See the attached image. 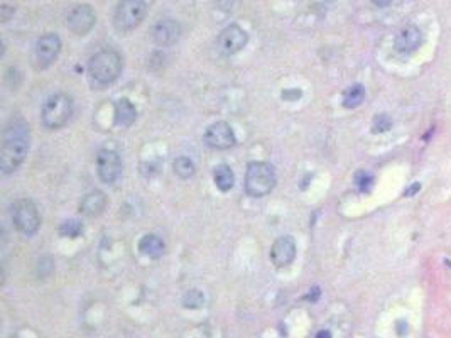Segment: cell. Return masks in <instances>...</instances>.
Masks as SVG:
<instances>
[{"label":"cell","mask_w":451,"mask_h":338,"mask_svg":"<svg viewBox=\"0 0 451 338\" xmlns=\"http://www.w3.org/2000/svg\"><path fill=\"white\" fill-rule=\"evenodd\" d=\"M318 296H320V289H318V288H316V289H313V294H311V293H309V294H308V296H306V299H311V301H316V299H318Z\"/></svg>","instance_id":"26"},{"label":"cell","mask_w":451,"mask_h":338,"mask_svg":"<svg viewBox=\"0 0 451 338\" xmlns=\"http://www.w3.org/2000/svg\"><path fill=\"white\" fill-rule=\"evenodd\" d=\"M316 338H331V333H330L328 330H321V332L316 335Z\"/></svg>","instance_id":"28"},{"label":"cell","mask_w":451,"mask_h":338,"mask_svg":"<svg viewBox=\"0 0 451 338\" xmlns=\"http://www.w3.org/2000/svg\"><path fill=\"white\" fill-rule=\"evenodd\" d=\"M8 8H10L8 5H3L2 7V22H7V20H8V12H7Z\"/></svg>","instance_id":"27"},{"label":"cell","mask_w":451,"mask_h":338,"mask_svg":"<svg viewBox=\"0 0 451 338\" xmlns=\"http://www.w3.org/2000/svg\"><path fill=\"white\" fill-rule=\"evenodd\" d=\"M182 305H184V308L198 310V308H201L203 305H205V296H203L201 291L191 289L184 294V298H182Z\"/></svg>","instance_id":"21"},{"label":"cell","mask_w":451,"mask_h":338,"mask_svg":"<svg viewBox=\"0 0 451 338\" xmlns=\"http://www.w3.org/2000/svg\"><path fill=\"white\" fill-rule=\"evenodd\" d=\"M96 168H98V178L105 185H113L120 176L122 162L118 154L112 149H103L96 157Z\"/></svg>","instance_id":"11"},{"label":"cell","mask_w":451,"mask_h":338,"mask_svg":"<svg viewBox=\"0 0 451 338\" xmlns=\"http://www.w3.org/2000/svg\"><path fill=\"white\" fill-rule=\"evenodd\" d=\"M181 37V25L174 19L159 20L152 29V39L157 46H173Z\"/></svg>","instance_id":"13"},{"label":"cell","mask_w":451,"mask_h":338,"mask_svg":"<svg viewBox=\"0 0 451 338\" xmlns=\"http://www.w3.org/2000/svg\"><path fill=\"white\" fill-rule=\"evenodd\" d=\"M275 173L274 168L267 162L254 161L247 166L245 173V191L252 198H262L267 196L275 186Z\"/></svg>","instance_id":"3"},{"label":"cell","mask_w":451,"mask_h":338,"mask_svg":"<svg viewBox=\"0 0 451 338\" xmlns=\"http://www.w3.org/2000/svg\"><path fill=\"white\" fill-rule=\"evenodd\" d=\"M355 183L361 191H368L370 186H372V176L368 173H365V171H360L355 176Z\"/></svg>","instance_id":"24"},{"label":"cell","mask_w":451,"mask_h":338,"mask_svg":"<svg viewBox=\"0 0 451 338\" xmlns=\"http://www.w3.org/2000/svg\"><path fill=\"white\" fill-rule=\"evenodd\" d=\"M419 190H421V185H419V183H414V185H412L409 190L406 191V196H414Z\"/></svg>","instance_id":"25"},{"label":"cell","mask_w":451,"mask_h":338,"mask_svg":"<svg viewBox=\"0 0 451 338\" xmlns=\"http://www.w3.org/2000/svg\"><path fill=\"white\" fill-rule=\"evenodd\" d=\"M365 98V88L361 85H353L345 92L343 95V107L345 109H357L359 105H361Z\"/></svg>","instance_id":"19"},{"label":"cell","mask_w":451,"mask_h":338,"mask_svg":"<svg viewBox=\"0 0 451 338\" xmlns=\"http://www.w3.org/2000/svg\"><path fill=\"white\" fill-rule=\"evenodd\" d=\"M249 42V34H247L240 25L237 24H230L220 32L218 36V49L222 51L227 56L238 53L247 46Z\"/></svg>","instance_id":"10"},{"label":"cell","mask_w":451,"mask_h":338,"mask_svg":"<svg viewBox=\"0 0 451 338\" xmlns=\"http://www.w3.org/2000/svg\"><path fill=\"white\" fill-rule=\"evenodd\" d=\"M59 51H61V39L58 34H44L36 44V51H34V59H36V66L39 70H44L53 65L56 61Z\"/></svg>","instance_id":"8"},{"label":"cell","mask_w":451,"mask_h":338,"mask_svg":"<svg viewBox=\"0 0 451 338\" xmlns=\"http://www.w3.org/2000/svg\"><path fill=\"white\" fill-rule=\"evenodd\" d=\"M82 232H83V225L80 224L78 220H66L65 224L61 225V228H59V233H61L63 237H70V238L78 237Z\"/></svg>","instance_id":"22"},{"label":"cell","mask_w":451,"mask_h":338,"mask_svg":"<svg viewBox=\"0 0 451 338\" xmlns=\"http://www.w3.org/2000/svg\"><path fill=\"white\" fill-rule=\"evenodd\" d=\"M105 207H107V196H105V193H101V191L95 190L83 196L82 203H80V212L85 217L93 218V217H98L105 210Z\"/></svg>","instance_id":"15"},{"label":"cell","mask_w":451,"mask_h":338,"mask_svg":"<svg viewBox=\"0 0 451 338\" xmlns=\"http://www.w3.org/2000/svg\"><path fill=\"white\" fill-rule=\"evenodd\" d=\"M205 142L208 147L216 149V151H227V149L235 145L237 139L235 134H233V129L230 127V123L220 120L211 123L206 129Z\"/></svg>","instance_id":"9"},{"label":"cell","mask_w":451,"mask_h":338,"mask_svg":"<svg viewBox=\"0 0 451 338\" xmlns=\"http://www.w3.org/2000/svg\"><path fill=\"white\" fill-rule=\"evenodd\" d=\"M173 168H174V173H176L181 179H188V178H191L194 174L193 161H191L189 157H184V156L178 157V159L174 161Z\"/></svg>","instance_id":"20"},{"label":"cell","mask_w":451,"mask_h":338,"mask_svg":"<svg viewBox=\"0 0 451 338\" xmlns=\"http://www.w3.org/2000/svg\"><path fill=\"white\" fill-rule=\"evenodd\" d=\"M73 115V98L66 93H56L44 102L41 110V120L46 129L58 130L65 127Z\"/></svg>","instance_id":"4"},{"label":"cell","mask_w":451,"mask_h":338,"mask_svg":"<svg viewBox=\"0 0 451 338\" xmlns=\"http://www.w3.org/2000/svg\"><path fill=\"white\" fill-rule=\"evenodd\" d=\"M139 250L142 252L144 255L151 257V259H159V257H163L166 245H164V242H163V238L161 237H157V235H154V233H147V235H144V237L140 238Z\"/></svg>","instance_id":"17"},{"label":"cell","mask_w":451,"mask_h":338,"mask_svg":"<svg viewBox=\"0 0 451 338\" xmlns=\"http://www.w3.org/2000/svg\"><path fill=\"white\" fill-rule=\"evenodd\" d=\"M392 127V120H390L389 115H377L375 118H373V123H372V132L373 134H380V132H387Z\"/></svg>","instance_id":"23"},{"label":"cell","mask_w":451,"mask_h":338,"mask_svg":"<svg viewBox=\"0 0 451 338\" xmlns=\"http://www.w3.org/2000/svg\"><path fill=\"white\" fill-rule=\"evenodd\" d=\"M147 14L146 0H120L113 14V25L118 32H130Z\"/></svg>","instance_id":"5"},{"label":"cell","mask_w":451,"mask_h":338,"mask_svg":"<svg viewBox=\"0 0 451 338\" xmlns=\"http://www.w3.org/2000/svg\"><path fill=\"white\" fill-rule=\"evenodd\" d=\"M446 266H448V267L451 269V260H446Z\"/></svg>","instance_id":"29"},{"label":"cell","mask_w":451,"mask_h":338,"mask_svg":"<svg viewBox=\"0 0 451 338\" xmlns=\"http://www.w3.org/2000/svg\"><path fill=\"white\" fill-rule=\"evenodd\" d=\"M96 22L95 10L88 3L75 5L66 15V27L76 36H87Z\"/></svg>","instance_id":"7"},{"label":"cell","mask_w":451,"mask_h":338,"mask_svg":"<svg viewBox=\"0 0 451 338\" xmlns=\"http://www.w3.org/2000/svg\"><path fill=\"white\" fill-rule=\"evenodd\" d=\"M12 220L15 228L24 235H34L41 225V217L31 200H19L12 208Z\"/></svg>","instance_id":"6"},{"label":"cell","mask_w":451,"mask_h":338,"mask_svg":"<svg viewBox=\"0 0 451 338\" xmlns=\"http://www.w3.org/2000/svg\"><path fill=\"white\" fill-rule=\"evenodd\" d=\"M137 118V110L134 104L127 98H120L115 104V125L118 127H130Z\"/></svg>","instance_id":"16"},{"label":"cell","mask_w":451,"mask_h":338,"mask_svg":"<svg viewBox=\"0 0 451 338\" xmlns=\"http://www.w3.org/2000/svg\"><path fill=\"white\" fill-rule=\"evenodd\" d=\"M421 42H423V34L419 29L416 25H406L395 36L394 48L401 54H411L419 48Z\"/></svg>","instance_id":"14"},{"label":"cell","mask_w":451,"mask_h":338,"mask_svg":"<svg viewBox=\"0 0 451 338\" xmlns=\"http://www.w3.org/2000/svg\"><path fill=\"white\" fill-rule=\"evenodd\" d=\"M123 61L115 49H103L88 61V73L96 85H110L122 73Z\"/></svg>","instance_id":"2"},{"label":"cell","mask_w":451,"mask_h":338,"mask_svg":"<svg viewBox=\"0 0 451 338\" xmlns=\"http://www.w3.org/2000/svg\"><path fill=\"white\" fill-rule=\"evenodd\" d=\"M296 259V242L292 237H279L271 249V260L275 267L282 269Z\"/></svg>","instance_id":"12"},{"label":"cell","mask_w":451,"mask_h":338,"mask_svg":"<svg viewBox=\"0 0 451 338\" xmlns=\"http://www.w3.org/2000/svg\"><path fill=\"white\" fill-rule=\"evenodd\" d=\"M31 132L22 118L12 120L3 130L0 145V169L3 174H10L24 162L29 151Z\"/></svg>","instance_id":"1"},{"label":"cell","mask_w":451,"mask_h":338,"mask_svg":"<svg viewBox=\"0 0 451 338\" xmlns=\"http://www.w3.org/2000/svg\"><path fill=\"white\" fill-rule=\"evenodd\" d=\"M213 181H215L216 188L225 193V191L232 190L233 185H235V174H233V171L228 164H220L215 168Z\"/></svg>","instance_id":"18"}]
</instances>
